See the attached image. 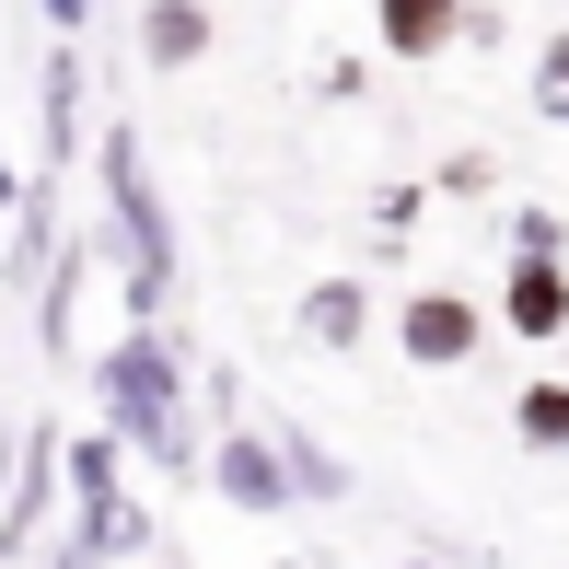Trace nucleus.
<instances>
[{"label":"nucleus","mask_w":569,"mask_h":569,"mask_svg":"<svg viewBox=\"0 0 569 569\" xmlns=\"http://www.w3.org/2000/svg\"><path fill=\"white\" fill-rule=\"evenodd\" d=\"M396 349L419 360V372H453V360L488 349V315H477L465 291H407V302H396Z\"/></svg>","instance_id":"nucleus-3"},{"label":"nucleus","mask_w":569,"mask_h":569,"mask_svg":"<svg viewBox=\"0 0 569 569\" xmlns=\"http://www.w3.org/2000/svg\"><path fill=\"white\" fill-rule=\"evenodd\" d=\"M70 128H82V82H70V59L47 70V140H59V163H70Z\"/></svg>","instance_id":"nucleus-12"},{"label":"nucleus","mask_w":569,"mask_h":569,"mask_svg":"<svg viewBox=\"0 0 569 569\" xmlns=\"http://www.w3.org/2000/svg\"><path fill=\"white\" fill-rule=\"evenodd\" d=\"M106 419H117V442L187 465V396H174V360H163V338H151V326L106 360Z\"/></svg>","instance_id":"nucleus-1"},{"label":"nucleus","mask_w":569,"mask_h":569,"mask_svg":"<svg viewBox=\"0 0 569 569\" xmlns=\"http://www.w3.org/2000/svg\"><path fill=\"white\" fill-rule=\"evenodd\" d=\"M70 488H117V453L106 442H70Z\"/></svg>","instance_id":"nucleus-14"},{"label":"nucleus","mask_w":569,"mask_h":569,"mask_svg":"<svg viewBox=\"0 0 569 569\" xmlns=\"http://www.w3.org/2000/svg\"><path fill=\"white\" fill-rule=\"evenodd\" d=\"M140 47H151V70H198V59H210V12H198V0H151Z\"/></svg>","instance_id":"nucleus-7"},{"label":"nucleus","mask_w":569,"mask_h":569,"mask_svg":"<svg viewBox=\"0 0 569 569\" xmlns=\"http://www.w3.org/2000/svg\"><path fill=\"white\" fill-rule=\"evenodd\" d=\"M511 430H523V453H569V383H523Z\"/></svg>","instance_id":"nucleus-9"},{"label":"nucleus","mask_w":569,"mask_h":569,"mask_svg":"<svg viewBox=\"0 0 569 569\" xmlns=\"http://www.w3.org/2000/svg\"><path fill=\"white\" fill-rule=\"evenodd\" d=\"M372 23H383V47H396V59H442L453 36H477V12H465V0H372Z\"/></svg>","instance_id":"nucleus-6"},{"label":"nucleus","mask_w":569,"mask_h":569,"mask_svg":"<svg viewBox=\"0 0 569 569\" xmlns=\"http://www.w3.org/2000/svg\"><path fill=\"white\" fill-rule=\"evenodd\" d=\"M279 453H291V488H302V500H338V488H349L338 453H315V442H279Z\"/></svg>","instance_id":"nucleus-11"},{"label":"nucleus","mask_w":569,"mask_h":569,"mask_svg":"<svg viewBox=\"0 0 569 569\" xmlns=\"http://www.w3.org/2000/svg\"><path fill=\"white\" fill-rule=\"evenodd\" d=\"M511 244H523V256H569V232H558V210H523V221H511Z\"/></svg>","instance_id":"nucleus-13"},{"label":"nucleus","mask_w":569,"mask_h":569,"mask_svg":"<svg viewBox=\"0 0 569 569\" xmlns=\"http://www.w3.org/2000/svg\"><path fill=\"white\" fill-rule=\"evenodd\" d=\"M106 198H117V221H128V302H163V279H174V221H163V198H151V174H140V140H106Z\"/></svg>","instance_id":"nucleus-2"},{"label":"nucleus","mask_w":569,"mask_h":569,"mask_svg":"<svg viewBox=\"0 0 569 569\" xmlns=\"http://www.w3.org/2000/svg\"><path fill=\"white\" fill-rule=\"evenodd\" d=\"M500 326H511L523 349L569 338V256H511V279H500Z\"/></svg>","instance_id":"nucleus-4"},{"label":"nucleus","mask_w":569,"mask_h":569,"mask_svg":"<svg viewBox=\"0 0 569 569\" xmlns=\"http://www.w3.org/2000/svg\"><path fill=\"white\" fill-rule=\"evenodd\" d=\"M535 117H547V128H569V23H558L547 47H535Z\"/></svg>","instance_id":"nucleus-10"},{"label":"nucleus","mask_w":569,"mask_h":569,"mask_svg":"<svg viewBox=\"0 0 569 569\" xmlns=\"http://www.w3.org/2000/svg\"><path fill=\"white\" fill-rule=\"evenodd\" d=\"M210 477H221V500H232V511H279V500H291V453L256 442V430H232Z\"/></svg>","instance_id":"nucleus-5"},{"label":"nucleus","mask_w":569,"mask_h":569,"mask_svg":"<svg viewBox=\"0 0 569 569\" xmlns=\"http://www.w3.org/2000/svg\"><path fill=\"white\" fill-rule=\"evenodd\" d=\"M360 326H372V291H360V279H315V291H302V338L315 349H360Z\"/></svg>","instance_id":"nucleus-8"}]
</instances>
